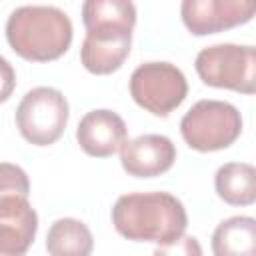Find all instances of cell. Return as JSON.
I'll return each instance as SVG.
<instances>
[{"label": "cell", "instance_id": "cell-17", "mask_svg": "<svg viewBox=\"0 0 256 256\" xmlns=\"http://www.w3.org/2000/svg\"><path fill=\"white\" fill-rule=\"evenodd\" d=\"M16 88V72L12 64L0 56V102H6Z\"/></svg>", "mask_w": 256, "mask_h": 256}, {"label": "cell", "instance_id": "cell-2", "mask_svg": "<svg viewBox=\"0 0 256 256\" xmlns=\"http://www.w3.org/2000/svg\"><path fill=\"white\" fill-rule=\"evenodd\" d=\"M72 22L56 6H20L6 20L10 48L30 62H50L68 52Z\"/></svg>", "mask_w": 256, "mask_h": 256}, {"label": "cell", "instance_id": "cell-1", "mask_svg": "<svg viewBox=\"0 0 256 256\" xmlns=\"http://www.w3.org/2000/svg\"><path fill=\"white\" fill-rule=\"evenodd\" d=\"M112 224L126 240L168 248L184 236L188 216L184 204L170 192H132L112 206Z\"/></svg>", "mask_w": 256, "mask_h": 256}, {"label": "cell", "instance_id": "cell-16", "mask_svg": "<svg viewBox=\"0 0 256 256\" xmlns=\"http://www.w3.org/2000/svg\"><path fill=\"white\" fill-rule=\"evenodd\" d=\"M30 194V180L28 174L10 162H0V200L10 196H24Z\"/></svg>", "mask_w": 256, "mask_h": 256}, {"label": "cell", "instance_id": "cell-12", "mask_svg": "<svg viewBox=\"0 0 256 256\" xmlns=\"http://www.w3.org/2000/svg\"><path fill=\"white\" fill-rule=\"evenodd\" d=\"M82 22L86 32H132L136 6L132 0H84Z\"/></svg>", "mask_w": 256, "mask_h": 256}, {"label": "cell", "instance_id": "cell-14", "mask_svg": "<svg viewBox=\"0 0 256 256\" xmlns=\"http://www.w3.org/2000/svg\"><path fill=\"white\" fill-rule=\"evenodd\" d=\"M212 252L216 256H254L256 220L252 216L222 220L212 234Z\"/></svg>", "mask_w": 256, "mask_h": 256}, {"label": "cell", "instance_id": "cell-13", "mask_svg": "<svg viewBox=\"0 0 256 256\" xmlns=\"http://www.w3.org/2000/svg\"><path fill=\"white\" fill-rule=\"evenodd\" d=\"M216 194L230 206H250L256 200V170L248 162H228L216 170Z\"/></svg>", "mask_w": 256, "mask_h": 256}, {"label": "cell", "instance_id": "cell-9", "mask_svg": "<svg viewBox=\"0 0 256 256\" xmlns=\"http://www.w3.org/2000/svg\"><path fill=\"white\" fill-rule=\"evenodd\" d=\"M38 232V214L24 196L0 200V256H22Z\"/></svg>", "mask_w": 256, "mask_h": 256}, {"label": "cell", "instance_id": "cell-3", "mask_svg": "<svg viewBox=\"0 0 256 256\" xmlns=\"http://www.w3.org/2000/svg\"><path fill=\"white\" fill-rule=\"evenodd\" d=\"M184 142L198 152H216L234 144L242 132L238 108L222 100H198L180 120Z\"/></svg>", "mask_w": 256, "mask_h": 256}, {"label": "cell", "instance_id": "cell-15", "mask_svg": "<svg viewBox=\"0 0 256 256\" xmlns=\"http://www.w3.org/2000/svg\"><path fill=\"white\" fill-rule=\"evenodd\" d=\"M94 248L90 228L76 218H58L46 234V250L52 256H88Z\"/></svg>", "mask_w": 256, "mask_h": 256}, {"label": "cell", "instance_id": "cell-7", "mask_svg": "<svg viewBox=\"0 0 256 256\" xmlns=\"http://www.w3.org/2000/svg\"><path fill=\"white\" fill-rule=\"evenodd\" d=\"M256 0H182L180 16L194 36L218 34L252 20Z\"/></svg>", "mask_w": 256, "mask_h": 256}, {"label": "cell", "instance_id": "cell-5", "mask_svg": "<svg viewBox=\"0 0 256 256\" xmlns=\"http://www.w3.org/2000/svg\"><path fill=\"white\" fill-rule=\"evenodd\" d=\"M68 102L58 88L38 86L24 94L16 108V126L22 138L34 146L54 144L68 124Z\"/></svg>", "mask_w": 256, "mask_h": 256}, {"label": "cell", "instance_id": "cell-10", "mask_svg": "<svg viewBox=\"0 0 256 256\" xmlns=\"http://www.w3.org/2000/svg\"><path fill=\"white\" fill-rule=\"evenodd\" d=\"M76 140L88 156L108 158L118 152L126 140V124L112 110H90L78 122Z\"/></svg>", "mask_w": 256, "mask_h": 256}, {"label": "cell", "instance_id": "cell-6", "mask_svg": "<svg viewBox=\"0 0 256 256\" xmlns=\"http://www.w3.org/2000/svg\"><path fill=\"white\" fill-rule=\"evenodd\" d=\"M188 94V82L170 62H144L130 76V96L154 116H168Z\"/></svg>", "mask_w": 256, "mask_h": 256}, {"label": "cell", "instance_id": "cell-4", "mask_svg": "<svg viewBox=\"0 0 256 256\" xmlns=\"http://www.w3.org/2000/svg\"><path fill=\"white\" fill-rule=\"evenodd\" d=\"M194 68L206 86L240 94H254L256 90V50L252 46L214 44L202 48Z\"/></svg>", "mask_w": 256, "mask_h": 256}, {"label": "cell", "instance_id": "cell-11", "mask_svg": "<svg viewBox=\"0 0 256 256\" xmlns=\"http://www.w3.org/2000/svg\"><path fill=\"white\" fill-rule=\"evenodd\" d=\"M130 46L132 32H86L80 48V62L92 74H112L128 58Z\"/></svg>", "mask_w": 256, "mask_h": 256}, {"label": "cell", "instance_id": "cell-8", "mask_svg": "<svg viewBox=\"0 0 256 256\" xmlns=\"http://www.w3.org/2000/svg\"><path fill=\"white\" fill-rule=\"evenodd\" d=\"M176 160V146L168 136L142 134L132 140H124L120 146V162L128 176L154 178L172 168Z\"/></svg>", "mask_w": 256, "mask_h": 256}]
</instances>
